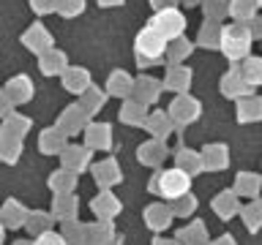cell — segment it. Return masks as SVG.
I'll use <instances>...</instances> for the list:
<instances>
[{
  "mask_svg": "<svg viewBox=\"0 0 262 245\" xmlns=\"http://www.w3.org/2000/svg\"><path fill=\"white\" fill-rule=\"evenodd\" d=\"M249 46H251V33L241 28V24H232V28H224L221 30V49L229 60H241V57L249 55Z\"/></svg>",
  "mask_w": 262,
  "mask_h": 245,
  "instance_id": "obj_1",
  "label": "cell"
},
{
  "mask_svg": "<svg viewBox=\"0 0 262 245\" xmlns=\"http://www.w3.org/2000/svg\"><path fill=\"white\" fill-rule=\"evenodd\" d=\"M164 46H167V38H164L156 28L142 30V33H139V38H137V55H139V63L147 65V63L159 60V57L164 55Z\"/></svg>",
  "mask_w": 262,
  "mask_h": 245,
  "instance_id": "obj_2",
  "label": "cell"
},
{
  "mask_svg": "<svg viewBox=\"0 0 262 245\" xmlns=\"http://www.w3.org/2000/svg\"><path fill=\"white\" fill-rule=\"evenodd\" d=\"M150 28H156L164 38L169 41V38H178L180 33H183L186 19H183V14H180V11H175V8H164V11L156 14V19L150 22Z\"/></svg>",
  "mask_w": 262,
  "mask_h": 245,
  "instance_id": "obj_3",
  "label": "cell"
},
{
  "mask_svg": "<svg viewBox=\"0 0 262 245\" xmlns=\"http://www.w3.org/2000/svg\"><path fill=\"white\" fill-rule=\"evenodd\" d=\"M172 112H178V117H180V120H191L194 114L200 112V106H196L191 98H186V95H183V98H178V101L172 104Z\"/></svg>",
  "mask_w": 262,
  "mask_h": 245,
  "instance_id": "obj_4",
  "label": "cell"
},
{
  "mask_svg": "<svg viewBox=\"0 0 262 245\" xmlns=\"http://www.w3.org/2000/svg\"><path fill=\"white\" fill-rule=\"evenodd\" d=\"M229 11H232L241 22L251 19L254 11H257V6H254V0H232V6H229Z\"/></svg>",
  "mask_w": 262,
  "mask_h": 245,
  "instance_id": "obj_5",
  "label": "cell"
},
{
  "mask_svg": "<svg viewBox=\"0 0 262 245\" xmlns=\"http://www.w3.org/2000/svg\"><path fill=\"white\" fill-rule=\"evenodd\" d=\"M66 87L69 90H74V93H79V90H85V85H88V74L82 71V68H74V71H69L66 74Z\"/></svg>",
  "mask_w": 262,
  "mask_h": 245,
  "instance_id": "obj_6",
  "label": "cell"
},
{
  "mask_svg": "<svg viewBox=\"0 0 262 245\" xmlns=\"http://www.w3.org/2000/svg\"><path fill=\"white\" fill-rule=\"evenodd\" d=\"M25 44H28L30 49H36V52H38V49L49 46V36H47V33L41 30V28H33V30L28 33V36H25Z\"/></svg>",
  "mask_w": 262,
  "mask_h": 245,
  "instance_id": "obj_7",
  "label": "cell"
},
{
  "mask_svg": "<svg viewBox=\"0 0 262 245\" xmlns=\"http://www.w3.org/2000/svg\"><path fill=\"white\" fill-rule=\"evenodd\" d=\"M8 93H11L14 101H28L30 98V82L28 79H14L8 85Z\"/></svg>",
  "mask_w": 262,
  "mask_h": 245,
  "instance_id": "obj_8",
  "label": "cell"
},
{
  "mask_svg": "<svg viewBox=\"0 0 262 245\" xmlns=\"http://www.w3.org/2000/svg\"><path fill=\"white\" fill-rule=\"evenodd\" d=\"M41 68H44V74H57L63 68V55L60 52H47L41 57Z\"/></svg>",
  "mask_w": 262,
  "mask_h": 245,
  "instance_id": "obj_9",
  "label": "cell"
},
{
  "mask_svg": "<svg viewBox=\"0 0 262 245\" xmlns=\"http://www.w3.org/2000/svg\"><path fill=\"white\" fill-rule=\"evenodd\" d=\"M167 85L175 87V90H186L188 87V71L186 68H172L169 77H167Z\"/></svg>",
  "mask_w": 262,
  "mask_h": 245,
  "instance_id": "obj_10",
  "label": "cell"
},
{
  "mask_svg": "<svg viewBox=\"0 0 262 245\" xmlns=\"http://www.w3.org/2000/svg\"><path fill=\"white\" fill-rule=\"evenodd\" d=\"M200 44H205V46L221 44V30H219V24H205V30H202V36H200Z\"/></svg>",
  "mask_w": 262,
  "mask_h": 245,
  "instance_id": "obj_11",
  "label": "cell"
},
{
  "mask_svg": "<svg viewBox=\"0 0 262 245\" xmlns=\"http://www.w3.org/2000/svg\"><path fill=\"white\" fill-rule=\"evenodd\" d=\"M128 87H131V82H128L126 74H120V71L110 79V90H112L115 95H126V90H128Z\"/></svg>",
  "mask_w": 262,
  "mask_h": 245,
  "instance_id": "obj_12",
  "label": "cell"
},
{
  "mask_svg": "<svg viewBox=\"0 0 262 245\" xmlns=\"http://www.w3.org/2000/svg\"><path fill=\"white\" fill-rule=\"evenodd\" d=\"M227 11H229V8H227L224 0H208V6H205V14H208L210 19H221Z\"/></svg>",
  "mask_w": 262,
  "mask_h": 245,
  "instance_id": "obj_13",
  "label": "cell"
},
{
  "mask_svg": "<svg viewBox=\"0 0 262 245\" xmlns=\"http://www.w3.org/2000/svg\"><path fill=\"white\" fill-rule=\"evenodd\" d=\"M137 90H139V95H142L145 101H150V98L159 95V85H156V82H150V79H139V82H137Z\"/></svg>",
  "mask_w": 262,
  "mask_h": 245,
  "instance_id": "obj_14",
  "label": "cell"
},
{
  "mask_svg": "<svg viewBox=\"0 0 262 245\" xmlns=\"http://www.w3.org/2000/svg\"><path fill=\"white\" fill-rule=\"evenodd\" d=\"M224 90H227V95H237L241 90H246L241 74H229V77L224 79Z\"/></svg>",
  "mask_w": 262,
  "mask_h": 245,
  "instance_id": "obj_15",
  "label": "cell"
},
{
  "mask_svg": "<svg viewBox=\"0 0 262 245\" xmlns=\"http://www.w3.org/2000/svg\"><path fill=\"white\" fill-rule=\"evenodd\" d=\"M57 11L66 14V16H77L82 11V0H60V3H57Z\"/></svg>",
  "mask_w": 262,
  "mask_h": 245,
  "instance_id": "obj_16",
  "label": "cell"
},
{
  "mask_svg": "<svg viewBox=\"0 0 262 245\" xmlns=\"http://www.w3.org/2000/svg\"><path fill=\"white\" fill-rule=\"evenodd\" d=\"M249 82H262V60H249L246 63V74H243Z\"/></svg>",
  "mask_w": 262,
  "mask_h": 245,
  "instance_id": "obj_17",
  "label": "cell"
},
{
  "mask_svg": "<svg viewBox=\"0 0 262 245\" xmlns=\"http://www.w3.org/2000/svg\"><path fill=\"white\" fill-rule=\"evenodd\" d=\"M33 8H36L38 14H47V11H52V8H57V3L60 0H30Z\"/></svg>",
  "mask_w": 262,
  "mask_h": 245,
  "instance_id": "obj_18",
  "label": "cell"
},
{
  "mask_svg": "<svg viewBox=\"0 0 262 245\" xmlns=\"http://www.w3.org/2000/svg\"><path fill=\"white\" fill-rule=\"evenodd\" d=\"M257 112H259L257 101H246L243 104V120H254V117H257Z\"/></svg>",
  "mask_w": 262,
  "mask_h": 245,
  "instance_id": "obj_19",
  "label": "cell"
},
{
  "mask_svg": "<svg viewBox=\"0 0 262 245\" xmlns=\"http://www.w3.org/2000/svg\"><path fill=\"white\" fill-rule=\"evenodd\" d=\"M186 55H188V44H186V41H178V44L172 46V57L180 60V57H186Z\"/></svg>",
  "mask_w": 262,
  "mask_h": 245,
  "instance_id": "obj_20",
  "label": "cell"
},
{
  "mask_svg": "<svg viewBox=\"0 0 262 245\" xmlns=\"http://www.w3.org/2000/svg\"><path fill=\"white\" fill-rule=\"evenodd\" d=\"M150 3H153L156 11H164V8H172V3H175V0H150Z\"/></svg>",
  "mask_w": 262,
  "mask_h": 245,
  "instance_id": "obj_21",
  "label": "cell"
},
{
  "mask_svg": "<svg viewBox=\"0 0 262 245\" xmlns=\"http://www.w3.org/2000/svg\"><path fill=\"white\" fill-rule=\"evenodd\" d=\"M251 28H254V30H251L254 36H262V22H259V19H254V22H251Z\"/></svg>",
  "mask_w": 262,
  "mask_h": 245,
  "instance_id": "obj_22",
  "label": "cell"
},
{
  "mask_svg": "<svg viewBox=\"0 0 262 245\" xmlns=\"http://www.w3.org/2000/svg\"><path fill=\"white\" fill-rule=\"evenodd\" d=\"M120 0H101V6H118Z\"/></svg>",
  "mask_w": 262,
  "mask_h": 245,
  "instance_id": "obj_23",
  "label": "cell"
},
{
  "mask_svg": "<svg viewBox=\"0 0 262 245\" xmlns=\"http://www.w3.org/2000/svg\"><path fill=\"white\" fill-rule=\"evenodd\" d=\"M186 3H196V0H186Z\"/></svg>",
  "mask_w": 262,
  "mask_h": 245,
  "instance_id": "obj_24",
  "label": "cell"
},
{
  "mask_svg": "<svg viewBox=\"0 0 262 245\" xmlns=\"http://www.w3.org/2000/svg\"><path fill=\"white\" fill-rule=\"evenodd\" d=\"M259 6H262V0H259Z\"/></svg>",
  "mask_w": 262,
  "mask_h": 245,
  "instance_id": "obj_25",
  "label": "cell"
}]
</instances>
